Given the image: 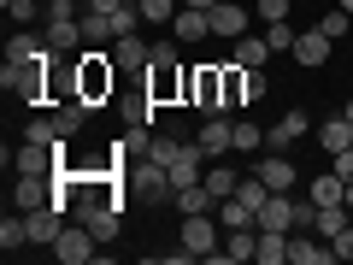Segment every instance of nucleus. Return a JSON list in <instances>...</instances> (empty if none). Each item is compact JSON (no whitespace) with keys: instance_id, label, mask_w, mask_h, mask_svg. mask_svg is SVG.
<instances>
[{"instance_id":"f257e3e1","label":"nucleus","mask_w":353,"mask_h":265,"mask_svg":"<svg viewBox=\"0 0 353 265\" xmlns=\"http://www.w3.org/2000/svg\"><path fill=\"white\" fill-rule=\"evenodd\" d=\"M112 88H118V59L106 48H83L77 53V95L88 106H101V101H112Z\"/></svg>"},{"instance_id":"f03ea898","label":"nucleus","mask_w":353,"mask_h":265,"mask_svg":"<svg viewBox=\"0 0 353 265\" xmlns=\"http://www.w3.org/2000/svg\"><path fill=\"white\" fill-rule=\"evenodd\" d=\"M183 106H194L201 118L230 112L224 106V65H189L183 71Z\"/></svg>"},{"instance_id":"7ed1b4c3","label":"nucleus","mask_w":353,"mask_h":265,"mask_svg":"<svg viewBox=\"0 0 353 265\" xmlns=\"http://www.w3.org/2000/svg\"><path fill=\"white\" fill-rule=\"evenodd\" d=\"M53 59V53H48ZM48 59H36V65H0V83L12 88V95H24V101H48Z\"/></svg>"},{"instance_id":"20e7f679","label":"nucleus","mask_w":353,"mask_h":265,"mask_svg":"<svg viewBox=\"0 0 353 265\" xmlns=\"http://www.w3.org/2000/svg\"><path fill=\"white\" fill-rule=\"evenodd\" d=\"M59 165H65V153L41 148V141H24L18 153H6V171H18V177H53Z\"/></svg>"},{"instance_id":"39448f33","label":"nucleus","mask_w":353,"mask_h":265,"mask_svg":"<svg viewBox=\"0 0 353 265\" xmlns=\"http://www.w3.org/2000/svg\"><path fill=\"white\" fill-rule=\"evenodd\" d=\"M53 253H59L65 265H88L94 253H101V242H94V230H88L83 218H77V224H65V230H59V242H53Z\"/></svg>"},{"instance_id":"423d86ee","label":"nucleus","mask_w":353,"mask_h":265,"mask_svg":"<svg viewBox=\"0 0 353 265\" xmlns=\"http://www.w3.org/2000/svg\"><path fill=\"white\" fill-rule=\"evenodd\" d=\"M218 230H224V224H218V213H189V218H183V248H189L194 259H206L212 248H224Z\"/></svg>"},{"instance_id":"0eeeda50","label":"nucleus","mask_w":353,"mask_h":265,"mask_svg":"<svg viewBox=\"0 0 353 265\" xmlns=\"http://www.w3.org/2000/svg\"><path fill=\"white\" fill-rule=\"evenodd\" d=\"M148 101L153 106H176V101H183V71H176V59L148 65Z\"/></svg>"},{"instance_id":"6e6552de","label":"nucleus","mask_w":353,"mask_h":265,"mask_svg":"<svg viewBox=\"0 0 353 265\" xmlns=\"http://www.w3.org/2000/svg\"><path fill=\"white\" fill-rule=\"evenodd\" d=\"M230 112H218V118H201V141H194V148H201V159H218V153H236V141H230Z\"/></svg>"},{"instance_id":"1a4fd4ad","label":"nucleus","mask_w":353,"mask_h":265,"mask_svg":"<svg viewBox=\"0 0 353 265\" xmlns=\"http://www.w3.org/2000/svg\"><path fill=\"white\" fill-rule=\"evenodd\" d=\"M253 171L265 177V189H271V195H294V159H289V153H277V148H271L259 165H253Z\"/></svg>"},{"instance_id":"9d476101","label":"nucleus","mask_w":353,"mask_h":265,"mask_svg":"<svg viewBox=\"0 0 353 265\" xmlns=\"http://www.w3.org/2000/svg\"><path fill=\"white\" fill-rule=\"evenodd\" d=\"M53 195H59V189H53V177H18V183H12V206H18V213L53 206Z\"/></svg>"},{"instance_id":"9b49d317","label":"nucleus","mask_w":353,"mask_h":265,"mask_svg":"<svg viewBox=\"0 0 353 265\" xmlns=\"http://www.w3.org/2000/svg\"><path fill=\"white\" fill-rule=\"evenodd\" d=\"M306 130H312V124H306V112H301V106H294V112H283V118H277V124L265 130V148H277V153H289V148H294V141H301V136H306Z\"/></svg>"},{"instance_id":"f8f14e48","label":"nucleus","mask_w":353,"mask_h":265,"mask_svg":"<svg viewBox=\"0 0 353 265\" xmlns=\"http://www.w3.org/2000/svg\"><path fill=\"white\" fill-rule=\"evenodd\" d=\"M212 36L241 41V36H248V6H236V0H218V6H212Z\"/></svg>"},{"instance_id":"ddd939ff","label":"nucleus","mask_w":353,"mask_h":265,"mask_svg":"<svg viewBox=\"0 0 353 265\" xmlns=\"http://www.w3.org/2000/svg\"><path fill=\"white\" fill-rule=\"evenodd\" d=\"M330 48H336V41H330L324 30H301V36H294V65H306V71H318V65L330 59Z\"/></svg>"},{"instance_id":"4468645a","label":"nucleus","mask_w":353,"mask_h":265,"mask_svg":"<svg viewBox=\"0 0 353 265\" xmlns=\"http://www.w3.org/2000/svg\"><path fill=\"white\" fill-rule=\"evenodd\" d=\"M48 48L59 53V59L77 53V48H88V41H83V18H48Z\"/></svg>"},{"instance_id":"2eb2a0df","label":"nucleus","mask_w":353,"mask_h":265,"mask_svg":"<svg viewBox=\"0 0 353 265\" xmlns=\"http://www.w3.org/2000/svg\"><path fill=\"white\" fill-rule=\"evenodd\" d=\"M24 218H30V242H36V248H53L59 230H65V213H59V206H36V213H24Z\"/></svg>"},{"instance_id":"dca6fc26","label":"nucleus","mask_w":353,"mask_h":265,"mask_svg":"<svg viewBox=\"0 0 353 265\" xmlns=\"http://www.w3.org/2000/svg\"><path fill=\"white\" fill-rule=\"evenodd\" d=\"M171 36H176V41H206V36H212V12L183 6V12H176V24H171Z\"/></svg>"},{"instance_id":"f3484780","label":"nucleus","mask_w":353,"mask_h":265,"mask_svg":"<svg viewBox=\"0 0 353 265\" xmlns=\"http://www.w3.org/2000/svg\"><path fill=\"white\" fill-rule=\"evenodd\" d=\"M253 224H259V230H294V201H289V195H265V206H259Z\"/></svg>"},{"instance_id":"a211bd4d","label":"nucleus","mask_w":353,"mask_h":265,"mask_svg":"<svg viewBox=\"0 0 353 265\" xmlns=\"http://www.w3.org/2000/svg\"><path fill=\"white\" fill-rule=\"evenodd\" d=\"M48 36H30V30H18V36L12 41H6V59H12V65H36V59H48Z\"/></svg>"},{"instance_id":"6ab92c4d","label":"nucleus","mask_w":353,"mask_h":265,"mask_svg":"<svg viewBox=\"0 0 353 265\" xmlns=\"http://www.w3.org/2000/svg\"><path fill=\"white\" fill-rule=\"evenodd\" d=\"M306 195H312L318 206H347V177L324 171V177H312V183H306Z\"/></svg>"},{"instance_id":"aec40b11","label":"nucleus","mask_w":353,"mask_h":265,"mask_svg":"<svg viewBox=\"0 0 353 265\" xmlns=\"http://www.w3.org/2000/svg\"><path fill=\"white\" fill-rule=\"evenodd\" d=\"M148 41H141V36H118L112 41V59H118V71H148Z\"/></svg>"},{"instance_id":"412c9836","label":"nucleus","mask_w":353,"mask_h":265,"mask_svg":"<svg viewBox=\"0 0 353 265\" xmlns=\"http://www.w3.org/2000/svg\"><path fill=\"white\" fill-rule=\"evenodd\" d=\"M253 259H259V265H289V230H259Z\"/></svg>"},{"instance_id":"4be33fe9","label":"nucleus","mask_w":353,"mask_h":265,"mask_svg":"<svg viewBox=\"0 0 353 265\" xmlns=\"http://www.w3.org/2000/svg\"><path fill=\"white\" fill-rule=\"evenodd\" d=\"M171 206H176L183 218H189V213H218V201H212V189H206V183H189V189H176V195H171Z\"/></svg>"},{"instance_id":"5701e85b","label":"nucleus","mask_w":353,"mask_h":265,"mask_svg":"<svg viewBox=\"0 0 353 265\" xmlns=\"http://www.w3.org/2000/svg\"><path fill=\"white\" fill-rule=\"evenodd\" d=\"M253 248H259V224L224 230V253H230V259H241V265H248V259H253Z\"/></svg>"},{"instance_id":"b1692460","label":"nucleus","mask_w":353,"mask_h":265,"mask_svg":"<svg viewBox=\"0 0 353 265\" xmlns=\"http://www.w3.org/2000/svg\"><path fill=\"white\" fill-rule=\"evenodd\" d=\"M318 141H324V153H341V148H353V124L347 118H324V124H318Z\"/></svg>"},{"instance_id":"393cba45","label":"nucleus","mask_w":353,"mask_h":265,"mask_svg":"<svg viewBox=\"0 0 353 265\" xmlns=\"http://www.w3.org/2000/svg\"><path fill=\"white\" fill-rule=\"evenodd\" d=\"M189 148H194V141H183V136H159V130H153V141H148V153H141V159H159V165H171V159H183Z\"/></svg>"},{"instance_id":"a878e982","label":"nucleus","mask_w":353,"mask_h":265,"mask_svg":"<svg viewBox=\"0 0 353 265\" xmlns=\"http://www.w3.org/2000/svg\"><path fill=\"white\" fill-rule=\"evenodd\" d=\"M24 242H30V218H24V213L12 206V213L0 218V248H6V253H18Z\"/></svg>"},{"instance_id":"bb28decb","label":"nucleus","mask_w":353,"mask_h":265,"mask_svg":"<svg viewBox=\"0 0 353 265\" xmlns=\"http://www.w3.org/2000/svg\"><path fill=\"white\" fill-rule=\"evenodd\" d=\"M24 141H41V148H59V141H71V136L59 130V118H48V112H41V118H30V124H24Z\"/></svg>"},{"instance_id":"cd10ccee","label":"nucleus","mask_w":353,"mask_h":265,"mask_svg":"<svg viewBox=\"0 0 353 265\" xmlns=\"http://www.w3.org/2000/svg\"><path fill=\"white\" fill-rule=\"evenodd\" d=\"M165 171H171V189H189V183H201V148H189L183 159L165 165Z\"/></svg>"},{"instance_id":"c85d7f7f","label":"nucleus","mask_w":353,"mask_h":265,"mask_svg":"<svg viewBox=\"0 0 353 265\" xmlns=\"http://www.w3.org/2000/svg\"><path fill=\"white\" fill-rule=\"evenodd\" d=\"M224 106H248V65H224Z\"/></svg>"},{"instance_id":"c756f323","label":"nucleus","mask_w":353,"mask_h":265,"mask_svg":"<svg viewBox=\"0 0 353 265\" xmlns=\"http://www.w3.org/2000/svg\"><path fill=\"white\" fill-rule=\"evenodd\" d=\"M347 224H353V213H347V206H318V224H312V230H318L324 242H336Z\"/></svg>"},{"instance_id":"7c9ffc66","label":"nucleus","mask_w":353,"mask_h":265,"mask_svg":"<svg viewBox=\"0 0 353 265\" xmlns=\"http://www.w3.org/2000/svg\"><path fill=\"white\" fill-rule=\"evenodd\" d=\"M136 6H141V24H153V30L176 24V12H183V0H136Z\"/></svg>"},{"instance_id":"2f4dec72","label":"nucleus","mask_w":353,"mask_h":265,"mask_svg":"<svg viewBox=\"0 0 353 265\" xmlns=\"http://www.w3.org/2000/svg\"><path fill=\"white\" fill-rule=\"evenodd\" d=\"M230 59H236V65H265V59H271V41H265V36H241Z\"/></svg>"},{"instance_id":"473e14b6","label":"nucleus","mask_w":353,"mask_h":265,"mask_svg":"<svg viewBox=\"0 0 353 265\" xmlns=\"http://www.w3.org/2000/svg\"><path fill=\"white\" fill-rule=\"evenodd\" d=\"M201 183H206V189H212V201H230V195H236V183H241V177L230 171V165H212V171H206Z\"/></svg>"},{"instance_id":"72a5a7b5","label":"nucleus","mask_w":353,"mask_h":265,"mask_svg":"<svg viewBox=\"0 0 353 265\" xmlns=\"http://www.w3.org/2000/svg\"><path fill=\"white\" fill-rule=\"evenodd\" d=\"M218 224H224V230H241V224H253V206L230 195V201H218Z\"/></svg>"},{"instance_id":"f704fd0d","label":"nucleus","mask_w":353,"mask_h":265,"mask_svg":"<svg viewBox=\"0 0 353 265\" xmlns=\"http://www.w3.org/2000/svg\"><path fill=\"white\" fill-rule=\"evenodd\" d=\"M230 141H236V153H253V148H265V130L253 124V118H236V130H230Z\"/></svg>"},{"instance_id":"c9c22d12","label":"nucleus","mask_w":353,"mask_h":265,"mask_svg":"<svg viewBox=\"0 0 353 265\" xmlns=\"http://www.w3.org/2000/svg\"><path fill=\"white\" fill-rule=\"evenodd\" d=\"M0 6H6V18H12L18 30H24V24H36V18L48 12V6H41V0H0Z\"/></svg>"},{"instance_id":"e433bc0d","label":"nucleus","mask_w":353,"mask_h":265,"mask_svg":"<svg viewBox=\"0 0 353 265\" xmlns=\"http://www.w3.org/2000/svg\"><path fill=\"white\" fill-rule=\"evenodd\" d=\"M294 36H301V30H294L289 18H283V24H265V41H271V53H294Z\"/></svg>"},{"instance_id":"4c0bfd02","label":"nucleus","mask_w":353,"mask_h":265,"mask_svg":"<svg viewBox=\"0 0 353 265\" xmlns=\"http://www.w3.org/2000/svg\"><path fill=\"white\" fill-rule=\"evenodd\" d=\"M318 30H324L330 41H341V36H347V12H341V6H336V12H324V18H318Z\"/></svg>"},{"instance_id":"58836bf2","label":"nucleus","mask_w":353,"mask_h":265,"mask_svg":"<svg viewBox=\"0 0 353 265\" xmlns=\"http://www.w3.org/2000/svg\"><path fill=\"white\" fill-rule=\"evenodd\" d=\"M253 18H265V24H283V18H289V0H259V6H253Z\"/></svg>"},{"instance_id":"ea45409f","label":"nucleus","mask_w":353,"mask_h":265,"mask_svg":"<svg viewBox=\"0 0 353 265\" xmlns=\"http://www.w3.org/2000/svg\"><path fill=\"white\" fill-rule=\"evenodd\" d=\"M318 224V201L306 195V201H294V230H312Z\"/></svg>"},{"instance_id":"a19ab883","label":"nucleus","mask_w":353,"mask_h":265,"mask_svg":"<svg viewBox=\"0 0 353 265\" xmlns=\"http://www.w3.org/2000/svg\"><path fill=\"white\" fill-rule=\"evenodd\" d=\"M88 12V6H77V0H53V6H48V18H83Z\"/></svg>"},{"instance_id":"79ce46f5","label":"nucleus","mask_w":353,"mask_h":265,"mask_svg":"<svg viewBox=\"0 0 353 265\" xmlns=\"http://www.w3.org/2000/svg\"><path fill=\"white\" fill-rule=\"evenodd\" d=\"M330 248H336V265H341V259H353V224H347V230H341V236H336V242H330Z\"/></svg>"},{"instance_id":"37998d69","label":"nucleus","mask_w":353,"mask_h":265,"mask_svg":"<svg viewBox=\"0 0 353 265\" xmlns=\"http://www.w3.org/2000/svg\"><path fill=\"white\" fill-rule=\"evenodd\" d=\"M183 6H201V12H212V6H218V0H183Z\"/></svg>"},{"instance_id":"c03bdc74","label":"nucleus","mask_w":353,"mask_h":265,"mask_svg":"<svg viewBox=\"0 0 353 265\" xmlns=\"http://www.w3.org/2000/svg\"><path fill=\"white\" fill-rule=\"evenodd\" d=\"M341 118H347V124H353V101H347V106H341Z\"/></svg>"},{"instance_id":"a18cd8bd","label":"nucleus","mask_w":353,"mask_h":265,"mask_svg":"<svg viewBox=\"0 0 353 265\" xmlns=\"http://www.w3.org/2000/svg\"><path fill=\"white\" fill-rule=\"evenodd\" d=\"M347 213H353V183H347Z\"/></svg>"},{"instance_id":"49530a36","label":"nucleus","mask_w":353,"mask_h":265,"mask_svg":"<svg viewBox=\"0 0 353 265\" xmlns=\"http://www.w3.org/2000/svg\"><path fill=\"white\" fill-rule=\"evenodd\" d=\"M341 12H353V0H341Z\"/></svg>"}]
</instances>
